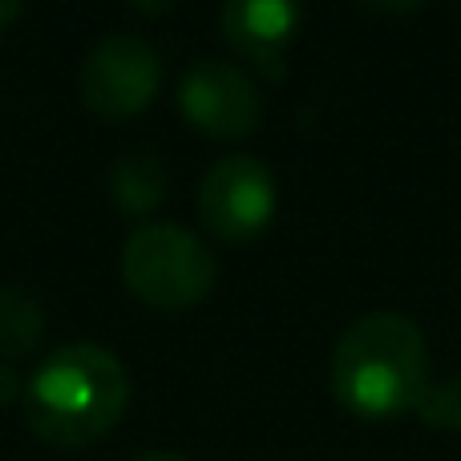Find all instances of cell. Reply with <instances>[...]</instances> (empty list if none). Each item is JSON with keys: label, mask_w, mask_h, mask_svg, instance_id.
<instances>
[{"label": "cell", "mask_w": 461, "mask_h": 461, "mask_svg": "<svg viewBox=\"0 0 461 461\" xmlns=\"http://www.w3.org/2000/svg\"><path fill=\"white\" fill-rule=\"evenodd\" d=\"M429 389V344L413 316L376 308L357 316L332 348V393L348 413L381 421L417 409Z\"/></svg>", "instance_id": "6da1fadb"}, {"label": "cell", "mask_w": 461, "mask_h": 461, "mask_svg": "<svg viewBox=\"0 0 461 461\" xmlns=\"http://www.w3.org/2000/svg\"><path fill=\"white\" fill-rule=\"evenodd\" d=\"M24 417L41 441L81 449L102 441L130 405V373L105 344H65L49 352L24 384Z\"/></svg>", "instance_id": "7a4b0ae2"}, {"label": "cell", "mask_w": 461, "mask_h": 461, "mask_svg": "<svg viewBox=\"0 0 461 461\" xmlns=\"http://www.w3.org/2000/svg\"><path fill=\"white\" fill-rule=\"evenodd\" d=\"M215 251L178 223H146L122 247V279L154 308H191L215 287Z\"/></svg>", "instance_id": "3957f363"}, {"label": "cell", "mask_w": 461, "mask_h": 461, "mask_svg": "<svg viewBox=\"0 0 461 461\" xmlns=\"http://www.w3.org/2000/svg\"><path fill=\"white\" fill-rule=\"evenodd\" d=\"M162 57L138 32H110L81 61V97L102 118H130L158 94Z\"/></svg>", "instance_id": "277c9868"}, {"label": "cell", "mask_w": 461, "mask_h": 461, "mask_svg": "<svg viewBox=\"0 0 461 461\" xmlns=\"http://www.w3.org/2000/svg\"><path fill=\"white\" fill-rule=\"evenodd\" d=\"M276 215V175L255 154H227L199 183V219L219 239H251Z\"/></svg>", "instance_id": "5b68a950"}, {"label": "cell", "mask_w": 461, "mask_h": 461, "mask_svg": "<svg viewBox=\"0 0 461 461\" xmlns=\"http://www.w3.org/2000/svg\"><path fill=\"white\" fill-rule=\"evenodd\" d=\"M178 105L199 130L215 138H243L259 126L263 94L243 65L227 57H199L178 81Z\"/></svg>", "instance_id": "8992f818"}, {"label": "cell", "mask_w": 461, "mask_h": 461, "mask_svg": "<svg viewBox=\"0 0 461 461\" xmlns=\"http://www.w3.org/2000/svg\"><path fill=\"white\" fill-rule=\"evenodd\" d=\"M219 21H223V32L235 41L239 53L251 57L271 77L284 73L287 37L300 21V8L287 5V0H230V5H223Z\"/></svg>", "instance_id": "52a82bcc"}, {"label": "cell", "mask_w": 461, "mask_h": 461, "mask_svg": "<svg viewBox=\"0 0 461 461\" xmlns=\"http://www.w3.org/2000/svg\"><path fill=\"white\" fill-rule=\"evenodd\" d=\"M170 175L154 150H126L110 170V191L126 215H146L162 203Z\"/></svg>", "instance_id": "ba28073f"}, {"label": "cell", "mask_w": 461, "mask_h": 461, "mask_svg": "<svg viewBox=\"0 0 461 461\" xmlns=\"http://www.w3.org/2000/svg\"><path fill=\"white\" fill-rule=\"evenodd\" d=\"M45 332V308L21 284H0V357H29Z\"/></svg>", "instance_id": "9c48e42d"}, {"label": "cell", "mask_w": 461, "mask_h": 461, "mask_svg": "<svg viewBox=\"0 0 461 461\" xmlns=\"http://www.w3.org/2000/svg\"><path fill=\"white\" fill-rule=\"evenodd\" d=\"M417 417L433 429H457L461 433V373L446 376V381L429 384L417 405Z\"/></svg>", "instance_id": "30bf717a"}, {"label": "cell", "mask_w": 461, "mask_h": 461, "mask_svg": "<svg viewBox=\"0 0 461 461\" xmlns=\"http://www.w3.org/2000/svg\"><path fill=\"white\" fill-rule=\"evenodd\" d=\"M24 393L21 376H16V368L8 365V360H0V405H8V401H16Z\"/></svg>", "instance_id": "8fae6325"}, {"label": "cell", "mask_w": 461, "mask_h": 461, "mask_svg": "<svg viewBox=\"0 0 461 461\" xmlns=\"http://www.w3.org/2000/svg\"><path fill=\"white\" fill-rule=\"evenodd\" d=\"M130 461H191V457L170 454V449H150V454H138V457H130Z\"/></svg>", "instance_id": "7c38bea8"}, {"label": "cell", "mask_w": 461, "mask_h": 461, "mask_svg": "<svg viewBox=\"0 0 461 461\" xmlns=\"http://www.w3.org/2000/svg\"><path fill=\"white\" fill-rule=\"evenodd\" d=\"M16 13H21V5H16V0H0V24H8Z\"/></svg>", "instance_id": "4fadbf2b"}]
</instances>
